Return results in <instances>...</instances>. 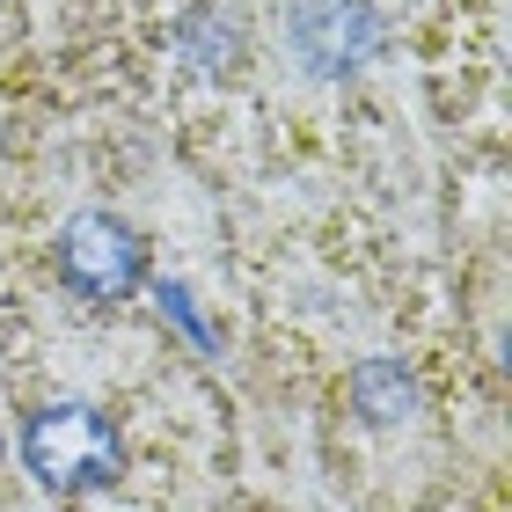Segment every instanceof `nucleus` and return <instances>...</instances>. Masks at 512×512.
<instances>
[{
  "label": "nucleus",
  "mask_w": 512,
  "mask_h": 512,
  "mask_svg": "<svg viewBox=\"0 0 512 512\" xmlns=\"http://www.w3.org/2000/svg\"><path fill=\"white\" fill-rule=\"evenodd\" d=\"M22 454H30V476L52 483V491H96V483L118 476V432L88 403L37 410L30 432H22Z\"/></svg>",
  "instance_id": "f257e3e1"
},
{
  "label": "nucleus",
  "mask_w": 512,
  "mask_h": 512,
  "mask_svg": "<svg viewBox=\"0 0 512 512\" xmlns=\"http://www.w3.org/2000/svg\"><path fill=\"white\" fill-rule=\"evenodd\" d=\"M59 271L81 300H125L139 286V271H147V242L110 213H81L59 235Z\"/></svg>",
  "instance_id": "f03ea898"
},
{
  "label": "nucleus",
  "mask_w": 512,
  "mask_h": 512,
  "mask_svg": "<svg viewBox=\"0 0 512 512\" xmlns=\"http://www.w3.org/2000/svg\"><path fill=\"white\" fill-rule=\"evenodd\" d=\"M286 37H293V59L308 66V74H352V66L374 59L381 15L366 8V0H300Z\"/></svg>",
  "instance_id": "7ed1b4c3"
},
{
  "label": "nucleus",
  "mask_w": 512,
  "mask_h": 512,
  "mask_svg": "<svg viewBox=\"0 0 512 512\" xmlns=\"http://www.w3.org/2000/svg\"><path fill=\"white\" fill-rule=\"evenodd\" d=\"M352 403L366 425H403V417H417V381L395 359H366L352 374Z\"/></svg>",
  "instance_id": "20e7f679"
},
{
  "label": "nucleus",
  "mask_w": 512,
  "mask_h": 512,
  "mask_svg": "<svg viewBox=\"0 0 512 512\" xmlns=\"http://www.w3.org/2000/svg\"><path fill=\"white\" fill-rule=\"evenodd\" d=\"M154 300H161V315H176V322H183V330H191V337H198V344H205V322H198V315H191V293H183V286H161V293H154Z\"/></svg>",
  "instance_id": "39448f33"
}]
</instances>
